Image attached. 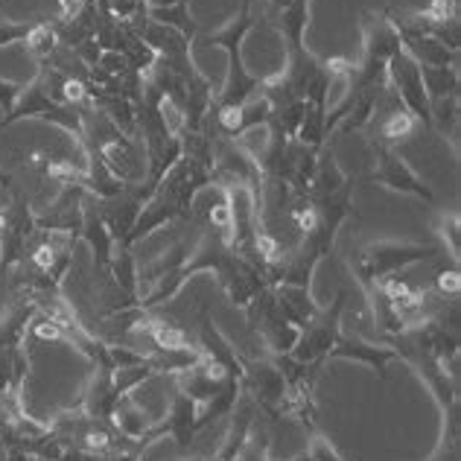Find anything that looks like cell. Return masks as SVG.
<instances>
[{
  "mask_svg": "<svg viewBox=\"0 0 461 461\" xmlns=\"http://www.w3.org/2000/svg\"><path fill=\"white\" fill-rule=\"evenodd\" d=\"M441 254V246L435 242H415V240H371L359 246L348 258V269L354 281L362 286V293H371V286L383 277L400 275L418 263H429Z\"/></svg>",
  "mask_w": 461,
  "mask_h": 461,
  "instance_id": "cell-1",
  "label": "cell"
},
{
  "mask_svg": "<svg viewBox=\"0 0 461 461\" xmlns=\"http://www.w3.org/2000/svg\"><path fill=\"white\" fill-rule=\"evenodd\" d=\"M85 112L88 108H70V105H59L50 94L44 88V79L35 74L30 82H23V91L18 96L15 108L0 117V131L15 126L18 120H44V123H53L62 131H68L70 138L79 140L85 135Z\"/></svg>",
  "mask_w": 461,
  "mask_h": 461,
  "instance_id": "cell-2",
  "label": "cell"
},
{
  "mask_svg": "<svg viewBox=\"0 0 461 461\" xmlns=\"http://www.w3.org/2000/svg\"><path fill=\"white\" fill-rule=\"evenodd\" d=\"M246 315H249L251 333L260 339V345L266 348V354H269V357L293 354V348L298 342V327L284 315V310H281V304H277L272 286H263L260 293L249 301Z\"/></svg>",
  "mask_w": 461,
  "mask_h": 461,
  "instance_id": "cell-3",
  "label": "cell"
},
{
  "mask_svg": "<svg viewBox=\"0 0 461 461\" xmlns=\"http://www.w3.org/2000/svg\"><path fill=\"white\" fill-rule=\"evenodd\" d=\"M35 211L30 196L21 187L12 190V199L0 208V277H6L21 260L23 249L35 234Z\"/></svg>",
  "mask_w": 461,
  "mask_h": 461,
  "instance_id": "cell-4",
  "label": "cell"
},
{
  "mask_svg": "<svg viewBox=\"0 0 461 461\" xmlns=\"http://www.w3.org/2000/svg\"><path fill=\"white\" fill-rule=\"evenodd\" d=\"M348 310V289H339L336 298L327 307L319 310V315L298 330V342L293 348V357L301 362H327L330 350L342 333V319Z\"/></svg>",
  "mask_w": 461,
  "mask_h": 461,
  "instance_id": "cell-5",
  "label": "cell"
},
{
  "mask_svg": "<svg viewBox=\"0 0 461 461\" xmlns=\"http://www.w3.org/2000/svg\"><path fill=\"white\" fill-rule=\"evenodd\" d=\"M242 394H246L254 406L266 411L269 418L281 420L284 418V397H286V385L281 377V368L275 366V359L266 357H242Z\"/></svg>",
  "mask_w": 461,
  "mask_h": 461,
  "instance_id": "cell-6",
  "label": "cell"
},
{
  "mask_svg": "<svg viewBox=\"0 0 461 461\" xmlns=\"http://www.w3.org/2000/svg\"><path fill=\"white\" fill-rule=\"evenodd\" d=\"M371 173H368V181L374 185H383L394 193H403V196H415L420 202L432 204L435 202V193L432 187L423 181L415 169H411L403 158L397 155V149H388L383 143H371Z\"/></svg>",
  "mask_w": 461,
  "mask_h": 461,
  "instance_id": "cell-7",
  "label": "cell"
},
{
  "mask_svg": "<svg viewBox=\"0 0 461 461\" xmlns=\"http://www.w3.org/2000/svg\"><path fill=\"white\" fill-rule=\"evenodd\" d=\"M385 77H388V85H392V91L397 94V100L415 114V120L423 129H429V96L423 91L420 65L406 50H400L397 56L388 59Z\"/></svg>",
  "mask_w": 461,
  "mask_h": 461,
  "instance_id": "cell-8",
  "label": "cell"
},
{
  "mask_svg": "<svg viewBox=\"0 0 461 461\" xmlns=\"http://www.w3.org/2000/svg\"><path fill=\"white\" fill-rule=\"evenodd\" d=\"M85 199L88 190L79 185H65L56 190V196L35 211V228L39 230H62V234H82V220H85Z\"/></svg>",
  "mask_w": 461,
  "mask_h": 461,
  "instance_id": "cell-9",
  "label": "cell"
},
{
  "mask_svg": "<svg viewBox=\"0 0 461 461\" xmlns=\"http://www.w3.org/2000/svg\"><path fill=\"white\" fill-rule=\"evenodd\" d=\"M202 429H199V406L196 400L187 397L185 392H178L173 385V397H169V406L161 418H158L155 429H152V438L161 441L169 438L176 441L178 453H190V444L196 438Z\"/></svg>",
  "mask_w": 461,
  "mask_h": 461,
  "instance_id": "cell-10",
  "label": "cell"
},
{
  "mask_svg": "<svg viewBox=\"0 0 461 461\" xmlns=\"http://www.w3.org/2000/svg\"><path fill=\"white\" fill-rule=\"evenodd\" d=\"M143 202H147V190L143 187H123L108 199H94V208H96V213H100V220L105 222L108 234H112V240H114V246L131 249L129 234L138 222V213L143 208Z\"/></svg>",
  "mask_w": 461,
  "mask_h": 461,
  "instance_id": "cell-11",
  "label": "cell"
},
{
  "mask_svg": "<svg viewBox=\"0 0 461 461\" xmlns=\"http://www.w3.org/2000/svg\"><path fill=\"white\" fill-rule=\"evenodd\" d=\"M359 30H362V59L359 62L385 68L388 59L403 50V39H400V32L388 12H374V9L362 12Z\"/></svg>",
  "mask_w": 461,
  "mask_h": 461,
  "instance_id": "cell-12",
  "label": "cell"
},
{
  "mask_svg": "<svg viewBox=\"0 0 461 461\" xmlns=\"http://www.w3.org/2000/svg\"><path fill=\"white\" fill-rule=\"evenodd\" d=\"M327 359H350V362H362V366H368L374 374H377L380 380H385V371L392 366L397 357V348L394 345H385V342H371V339L359 336V333H348L342 327V333H339L336 345L330 350V357Z\"/></svg>",
  "mask_w": 461,
  "mask_h": 461,
  "instance_id": "cell-13",
  "label": "cell"
},
{
  "mask_svg": "<svg viewBox=\"0 0 461 461\" xmlns=\"http://www.w3.org/2000/svg\"><path fill=\"white\" fill-rule=\"evenodd\" d=\"M120 400L123 397H120L117 385H114V371L112 368H94L88 383H85V388H82L77 406L91 418L112 420Z\"/></svg>",
  "mask_w": 461,
  "mask_h": 461,
  "instance_id": "cell-14",
  "label": "cell"
},
{
  "mask_svg": "<svg viewBox=\"0 0 461 461\" xmlns=\"http://www.w3.org/2000/svg\"><path fill=\"white\" fill-rule=\"evenodd\" d=\"M112 423H114V427H117L120 432L126 435L129 441L143 444V447L155 444L152 429H155L158 418L149 415V409L143 406L135 394H126L123 400H120L117 409H114V415H112Z\"/></svg>",
  "mask_w": 461,
  "mask_h": 461,
  "instance_id": "cell-15",
  "label": "cell"
},
{
  "mask_svg": "<svg viewBox=\"0 0 461 461\" xmlns=\"http://www.w3.org/2000/svg\"><path fill=\"white\" fill-rule=\"evenodd\" d=\"M272 289H275V298H277V304H281L284 315L298 327V330H301V327H307L315 319V315H319V310H321V304L315 301L310 286L277 284Z\"/></svg>",
  "mask_w": 461,
  "mask_h": 461,
  "instance_id": "cell-16",
  "label": "cell"
},
{
  "mask_svg": "<svg viewBox=\"0 0 461 461\" xmlns=\"http://www.w3.org/2000/svg\"><path fill=\"white\" fill-rule=\"evenodd\" d=\"M403 50L415 59L420 68H447V65H458V53L450 50L447 44H441L432 35H409L403 39Z\"/></svg>",
  "mask_w": 461,
  "mask_h": 461,
  "instance_id": "cell-17",
  "label": "cell"
},
{
  "mask_svg": "<svg viewBox=\"0 0 461 461\" xmlns=\"http://www.w3.org/2000/svg\"><path fill=\"white\" fill-rule=\"evenodd\" d=\"M147 18L161 23V27L181 32L187 41H196V35H199V23L190 12V0H178L176 6H167V9H147Z\"/></svg>",
  "mask_w": 461,
  "mask_h": 461,
  "instance_id": "cell-18",
  "label": "cell"
},
{
  "mask_svg": "<svg viewBox=\"0 0 461 461\" xmlns=\"http://www.w3.org/2000/svg\"><path fill=\"white\" fill-rule=\"evenodd\" d=\"M423 77V91H427L429 103L444 100V96H456L461 88V74L458 65H447V68H420Z\"/></svg>",
  "mask_w": 461,
  "mask_h": 461,
  "instance_id": "cell-19",
  "label": "cell"
},
{
  "mask_svg": "<svg viewBox=\"0 0 461 461\" xmlns=\"http://www.w3.org/2000/svg\"><path fill=\"white\" fill-rule=\"evenodd\" d=\"M23 44H27V50L35 59V65H44L47 59L56 53L59 35H56V30L47 21H32V27L27 32V39H23Z\"/></svg>",
  "mask_w": 461,
  "mask_h": 461,
  "instance_id": "cell-20",
  "label": "cell"
},
{
  "mask_svg": "<svg viewBox=\"0 0 461 461\" xmlns=\"http://www.w3.org/2000/svg\"><path fill=\"white\" fill-rule=\"evenodd\" d=\"M435 234L441 237V249L450 254V263H458L461 258V220H458V211H441L435 216Z\"/></svg>",
  "mask_w": 461,
  "mask_h": 461,
  "instance_id": "cell-21",
  "label": "cell"
},
{
  "mask_svg": "<svg viewBox=\"0 0 461 461\" xmlns=\"http://www.w3.org/2000/svg\"><path fill=\"white\" fill-rule=\"evenodd\" d=\"M432 293L438 295L441 301H458L461 293V272H458V263H450V269H444L435 275V284H432Z\"/></svg>",
  "mask_w": 461,
  "mask_h": 461,
  "instance_id": "cell-22",
  "label": "cell"
},
{
  "mask_svg": "<svg viewBox=\"0 0 461 461\" xmlns=\"http://www.w3.org/2000/svg\"><path fill=\"white\" fill-rule=\"evenodd\" d=\"M30 27H32V21H9V18L0 15V47L23 41V39H27Z\"/></svg>",
  "mask_w": 461,
  "mask_h": 461,
  "instance_id": "cell-23",
  "label": "cell"
},
{
  "mask_svg": "<svg viewBox=\"0 0 461 461\" xmlns=\"http://www.w3.org/2000/svg\"><path fill=\"white\" fill-rule=\"evenodd\" d=\"M105 4L117 21H135L147 12V0H105Z\"/></svg>",
  "mask_w": 461,
  "mask_h": 461,
  "instance_id": "cell-24",
  "label": "cell"
},
{
  "mask_svg": "<svg viewBox=\"0 0 461 461\" xmlns=\"http://www.w3.org/2000/svg\"><path fill=\"white\" fill-rule=\"evenodd\" d=\"M88 6V0H56L53 4V12H50V21H70L85 12Z\"/></svg>",
  "mask_w": 461,
  "mask_h": 461,
  "instance_id": "cell-25",
  "label": "cell"
},
{
  "mask_svg": "<svg viewBox=\"0 0 461 461\" xmlns=\"http://www.w3.org/2000/svg\"><path fill=\"white\" fill-rule=\"evenodd\" d=\"M0 187H4V190H12V187H15V178H12V176L6 173L4 164H0Z\"/></svg>",
  "mask_w": 461,
  "mask_h": 461,
  "instance_id": "cell-26",
  "label": "cell"
},
{
  "mask_svg": "<svg viewBox=\"0 0 461 461\" xmlns=\"http://www.w3.org/2000/svg\"><path fill=\"white\" fill-rule=\"evenodd\" d=\"M178 0H147V9H167V6H176Z\"/></svg>",
  "mask_w": 461,
  "mask_h": 461,
  "instance_id": "cell-27",
  "label": "cell"
},
{
  "mask_svg": "<svg viewBox=\"0 0 461 461\" xmlns=\"http://www.w3.org/2000/svg\"><path fill=\"white\" fill-rule=\"evenodd\" d=\"M178 461H208V458H202V456H190V453H181Z\"/></svg>",
  "mask_w": 461,
  "mask_h": 461,
  "instance_id": "cell-28",
  "label": "cell"
}]
</instances>
